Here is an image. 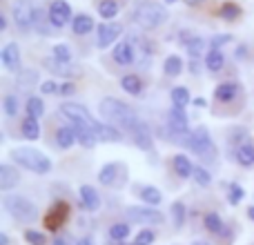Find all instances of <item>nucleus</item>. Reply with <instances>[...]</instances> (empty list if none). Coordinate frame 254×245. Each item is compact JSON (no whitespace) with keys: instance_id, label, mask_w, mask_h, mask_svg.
I'll return each instance as SVG.
<instances>
[{"instance_id":"13","label":"nucleus","mask_w":254,"mask_h":245,"mask_svg":"<svg viewBox=\"0 0 254 245\" xmlns=\"http://www.w3.org/2000/svg\"><path fill=\"white\" fill-rule=\"evenodd\" d=\"M131 140H134V145L138 149H143V152H152L154 149V134L152 129H149V125L145 121H138L136 122V127L129 131Z\"/></svg>"},{"instance_id":"8","label":"nucleus","mask_w":254,"mask_h":245,"mask_svg":"<svg viewBox=\"0 0 254 245\" xmlns=\"http://www.w3.org/2000/svg\"><path fill=\"white\" fill-rule=\"evenodd\" d=\"M125 216H127V221H131V223H140V225H158V223H163V214L152 205H147V207L129 205V207H125Z\"/></svg>"},{"instance_id":"57","label":"nucleus","mask_w":254,"mask_h":245,"mask_svg":"<svg viewBox=\"0 0 254 245\" xmlns=\"http://www.w3.org/2000/svg\"><path fill=\"white\" fill-rule=\"evenodd\" d=\"M248 216H250V221L254 223V205H250V207H248Z\"/></svg>"},{"instance_id":"47","label":"nucleus","mask_w":254,"mask_h":245,"mask_svg":"<svg viewBox=\"0 0 254 245\" xmlns=\"http://www.w3.org/2000/svg\"><path fill=\"white\" fill-rule=\"evenodd\" d=\"M58 89H61V85L56 83V80H45V83H40V92L43 94H58Z\"/></svg>"},{"instance_id":"49","label":"nucleus","mask_w":254,"mask_h":245,"mask_svg":"<svg viewBox=\"0 0 254 245\" xmlns=\"http://www.w3.org/2000/svg\"><path fill=\"white\" fill-rule=\"evenodd\" d=\"M234 56H237V61H246L248 58V45H239L237 52H234Z\"/></svg>"},{"instance_id":"23","label":"nucleus","mask_w":254,"mask_h":245,"mask_svg":"<svg viewBox=\"0 0 254 245\" xmlns=\"http://www.w3.org/2000/svg\"><path fill=\"white\" fill-rule=\"evenodd\" d=\"M40 119H34V116H25L20 122V134L22 138L27 140H38L40 138Z\"/></svg>"},{"instance_id":"16","label":"nucleus","mask_w":254,"mask_h":245,"mask_svg":"<svg viewBox=\"0 0 254 245\" xmlns=\"http://www.w3.org/2000/svg\"><path fill=\"white\" fill-rule=\"evenodd\" d=\"M78 196H80V205L85 212H98L101 210V194L94 185H80L78 187Z\"/></svg>"},{"instance_id":"1","label":"nucleus","mask_w":254,"mask_h":245,"mask_svg":"<svg viewBox=\"0 0 254 245\" xmlns=\"http://www.w3.org/2000/svg\"><path fill=\"white\" fill-rule=\"evenodd\" d=\"M58 110H61L63 119H67L69 122H83V125H87L92 131H96L98 140H105V143H121V140H123V131H121L119 127L110 125V122H105V121H98L96 116L89 114V110H85L80 103H63Z\"/></svg>"},{"instance_id":"45","label":"nucleus","mask_w":254,"mask_h":245,"mask_svg":"<svg viewBox=\"0 0 254 245\" xmlns=\"http://www.w3.org/2000/svg\"><path fill=\"white\" fill-rule=\"evenodd\" d=\"M34 83H38V74H36V71L27 69V71H22V74H18V85H20V87H27V85H34Z\"/></svg>"},{"instance_id":"5","label":"nucleus","mask_w":254,"mask_h":245,"mask_svg":"<svg viewBox=\"0 0 254 245\" xmlns=\"http://www.w3.org/2000/svg\"><path fill=\"white\" fill-rule=\"evenodd\" d=\"M2 205L18 223L29 225V223H36V219H38V207L27 196H20V194H9V196H4Z\"/></svg>"},{"instance_id":"46","label":"nucleus","mask_w":254,"mask_h":245,"mask_svg":"<svg viewBox=\"0 0 254 245\" xmlns=\"http://www.w3.org/2000/svg\"><path fill=\"white\" fill-rule=\"evenodd\" d=\"M230 40H232V36H230V34H216V36H212V38H210V49L225 47Z\"/></svg>"},{"instance_id":"15","label":"nucleus","mask_w":254,"mask_h":245,"mask_svg":"<svg viewBox=\"0 0 254 245\" xmlns=\"http://www.w3.org/2000/svg\"><path fill=\"white\" fill-rule=\"evenodd\" d=\"M112 58H114L116 65H131L136 61V49L131 40H121V43L114 45V52H112Z\"/></svg>"},{"instance_id":"38","label":"nucleus","mask_w":254,"mask_h":245,"mask_svg":"<svg viewBox=\"0 0 254 245\" xmlns=\"http://www.w3.org/2000/svg\"><path fill=\"white\" fill-rule=\"evenodd\" d=\"M25 112H27V116L40 119V116L45 114V101L40 96H29L25 103Z\"/></svg>"},{"instance_id":"33","label":"nucleus","mask_w":254,"mask_h":245,"mask_svg":"<svg viewBox=\"0 0 254 245\" xmlns=\"http://www.w3.org/2000/svg\"><path fill=\"white\" fill-rule=\"evenodd\" d=\"M119 11H121L119 0H101V2H98V16H101L103 20H112V18H116Z\"/></svg>"},{"instance_id":"12","label":"nucleus","mask_w":254,"mask_h":245,"mask_svg":"<svg viewBox=\"0 0 254 245\" xmlns=\"http://www.w3.org/2000/svg\"><path fill=\"white\" fill-rule=\"evenodd\" d=\"M69 216V205L65 201H56L52 207H49L47 216H45V228L52 230V232H58L63 228V223Z\"/></svg>"},{"instance_id":"39","label":"nucleus","mask_w":254,"mask_h":245,"mask_svg":"<svg viewBox=\"0 0 254 245\" xmlns=\"http://www.w3.org/2000/svg\"><path fill=\"white\" fill-rule=\"evenodd\" d=\"M192 179H194V183H196L198 187H210V183H212V174H210V170H205L203 165H194Z\"/></svg>"},{"instance_id":"9","label":"nucleus","mask_w":254,"mask_h":245,"mask_svg":"<svg viewBox=\"0 0 254 245\" xmlns=\"http://www.w3.org/2000/svg\"><path fill=\"white\" fill-rule=\"evenodd\" d=\"M123 34V25L121 22H112V20H105L103 25H98L96 29V47L98 49H107L116 43Z\"/></svg>"},{"instance_id":"43","label":"nucleus","mask_w":254,"mask_h":245,"mask_svg":"<svg viewBox=\"0 0 254 245\" xmlns=\"http://www.w3.org/2000/svg\"><path fill=\"white\" fill-rule=\"evenodd\" d=\"M25 241L29 245H47V234L40 230H25Z\"/></svg>"},{"instance_id":"44","label":"nucleus","mask_w":254,"mask_h":245,"mask_svg":"<svg viewBox=\"0 0 254 245\" xmlns=\"http://www.w3.org/2000/svg\"><path fill=\"white\" fill-rule=\"evenodd\" d=\"M243 198H246V189H243L239 183H232V185H230V192H228L230 205H239Z\"/></svg>"},{"instance_id":"6","label":"nucleus","mask_w":254,"mask_h":245,"mask_svg":"<svg viewBox=\"0 0 254 245\" xmlns=\"http://www.w3.org/2000/svg\"><path fill=\"white\" fill-rule=\"evenodd\" d=\"M183 145L192 154L203 156V158L210 156V154L214 152V143H212V136H210V131H207V127H196V129H192L188 136H185Z\"/></svg>"},{"instance_id":"7","label":"nucleus","mask_w":254,"mask_h":245,"mask_svg":"<svg viewBox=\"0 0 254 245\" xmlns=\"http://www.w3.org/2000/svg\"><path fill=\"white\" fill-rule=\"evenodd\" d=\"M127 165L125 163H119V161H112V163H105V165L101 167V172H98V181H101V185H105V187H123L125 181H127Z\"/></svg>"},{"instance_id":"51","label":"nucleus","mask_w":254,"mask_h":245,"mask_svg":"<svg viewBox=\"0 0 254 245\" xmlns=\"http://www.w3.org/2000/svg\"><path fill=\"white\" fill-rule=\"evenodd\" d=\"M194 107H205L207 105V101H205V98H201V96H198V98H194Z\"/></svg>"},{"instance_id":"14","label":"nucleus","mask_w":254,"mask_h":245,"mask_svg":"<svg viewBox=\"0 0 254 245\" xmlns=\"http://www.w3.org/2000/svg\"><path fill=\"white\" fill-rule=\"evenodd\" d=\"M0 62L7 71H20V47L18 43H7L0 52Z\"/></svg>"},{"instance_id":"55","label":"nucleus","mask_w":254,"mask_h":245,"mask_svg":"<svg viewBox=\"0 0 254 245\" xmlns=\"http://www.w3.org/2000/svg\"><path fill=\"white\" fill-rule=\"evenodd\" d=\"M0 245H9V239H7L4 232H0Z\"/></svg>"},{"instance_id":"21","label":"nucleus","mask_w":254,"mask_h":245,"mask_svg":"<svg viewBox=\"0 0 254 245\" xmlns=\"http://www.w3.org/2000/svg\"><path fill=\"white\" fill-rule=\"evenodd\" d=\"M172 165H174V172L181 176V179H192L194 163L190 161L188 154H176V156L172 158Z\"/></svg>"},{"instance_id":"3","label":"nucleus","mask_w":254,"mask_h":245,"mask_svg":"<svg viewBox=\"0 0 254 245\" xmlns=\"http://www.w3.org/2000/svg\"><path fill=\"white\" fill-rule=\"evenodd\" d=\"M134 22L140 27V29H158L163 27L167 20H170V11H167L165 4L154 2V0H143V2L136 4L134 13H131Z\"/></svg>"},{"instance_id":"52","label":"nucleus","mask_w":254,"mask_h":245,"mask_svg":"<svg viewBox=\"0 0 254 245\" xmlns=\"http://www.w3.org/2000/svg\"><path fill=\"white\" fill-rule=\"evenodd\" d=\"M76 245H94V241H92V237H83V239H78Z\"/></svg>"},{"instance_id":"25","label":"nucleus","mask_w":254,"mask_h":245,"mask_svg":"<svg viewBox=\"0 0 254 245\" xmlns=\"http://www.w3.org/2000/svg\"><path fill=\"white\" fill-rule=\"evenodd\" d=\"M203 65H205L207 71L216 74V71H221L225 67V54L221 52V49H210V52L205 54V61H203Z\"/></svg>"},{"instance_id":"4","label":"nucleus","mask_w":254,"mask_h":245,"mask_svg":"<svg viewBox=\"0 0 254 245\" xmlns=\"http://www.w3.org/2000/svg\"><path fill=\"white\" fill-rule=\"evenodd\" d=\"M9 158L18 167L31 172V174H49L52 172V158L36 147H16L9 152Z\"/></svg>"},{"instance_id":"2","label":"nucleus","mask_w":254,"mask_h":245,"mask_svg":"<svg viewBox=\"0 0 254 245\" xmlns=\"http://www.w3.org/2000/svg\"><path fill=\"white\" fill-rule=\"evenodd\" d=\"M98 114H101V119L105 122L119 127L121 131H127V134H129L136 127V122L140 121L138 114L134 112V107L123 103L121 98H114V96H107L98 103Z\"/></svg>"},{"instance_id":"17","label":"nucleus","mask_w":254,"mask_h":245,"mask_svg":"<svg viewBox=\"0 0 254 245\" xmlns=\"http://www.w3.org/2000/svg\"><path fill=\"white\" fill-rule=\"evenodd\" d=\"M20 183V172L11 163H2L0 165V192H9Z\"/></svg>"},{"instance_id":"31","label":"nucleus","mask_w":254,"mask_h":245,"mask_svg":"<svg viewBox=\"0 0 254 245\" xmlns=\"http://www.w3.org/2000/svg\"><path fill=\"white\" fill-rule=\"evenodd\" d=\"M121 87H123L127 94H131V96H138V94L143 92V80H140L138 74H125L123 78H121Z\"/></svg>"},{"instance_id":"53","label":"nucleus","mask_w":254,"mask_h":245,"mask_svg":"<svg viewBox=\"0 0 254 245\" xmlns=\"http://www.w3.org/2000/svg\"><path fill=\"white\" fill-rule=\"evenodd\" d=\"M188 7H198V4H203V0H183Z\"/></svg>"},{"instance_id":"27","label":"nucleus","mask_w":254,"mask_h":245,"mask_svg":"<svg viewBox=\"0 0 254 245\" xmlns=\"http://www.w3.org/2000/svg\"><path fill=\"white\" fill-rule=\"evenodd\" d=\"M183 58L179 56V54H170V56L163 61V71H165V76H170V78H176V76L183 74Z\"/></svg>"},{"instance_id":"24","label":"nucleus","mask_w":254,"mask_h":245,"mask_svg":"<svg viewBox=\"0 0 254 245\" xmlns=\"http://www.w3.org/2000/svg\"><path fill=\"white\" fill-rule=\"evenodd\" d=\"M234 156H237V163L241 167H252L254 165V143L248 138L246 143H241L237 147V154H234Z\"/></svg>"},{"instance_id":"22","label":"nucleus","mask_w":254,"mask_h":245,"mask_svg":"<svg viewBox=\"0 0 254 245\" xmlns=\"http://www.w3.org/2000/svg\"><path fill=\"white\" fill-rule=\"evenodd\" d=\"M94 29V18L89 13H76L74 20H71V31L76 36H87Z\"/></svg>"},{"instance_id":"56","label":"nucleus","mask_w":254,"mask_h":245,"mask_svg":"<svg viewBox=\"0 0 254 245\" xmlns=\"http://www.w3.org/2000/svg\"><path fill=\"white\" fill-rule=\"evenodd\" d=\"M4 29H7V18L0 16V31H4Z\"/></svg>"},{"instance_id":"32","label":"nucleus","mask_w":254,"mask_h":245,"mask_svg":"<svg viewBox=\"0 0 254 245\" xmlns=\"http://www.w3.org/2000/svg\"><path fill=\"white\" fill-rule=\"evenodd\" d=\"M203 225L210 234H225V225H223V219H221L216 212H207L203 216Z\"/></svg>"},{"instance_id":"29","label":"nucleus","mask_w":254,"mask_h":245,"mask_svg":"<svg viewBox=\"0 0 254 245\" xmlns=\"http://www.w3.org/2000/svg\"><path fill=\"white\" fill-rule=\"evenodd\" d=\"M49 27H54L52 20H49V11H45L43 7H38V4H36V7H34V29L38 31V34L47 36L49 34Z\"/></svg>"},{"instance_id":"34","label":"nucleus","mask_w":254,"mask_h":245,"mask_svg":"<svg viewBox=\"0 0 254 245\" xmlns=\"http://www.w3.org/2000/svg\"><path fill=\"white\" fill-rule=\"evenodd\" d=\"M170 212H172V223H174V228L181 230L185 225V219H188V207H185V203L174 201L170 207Z\"/></svg>"},{"instance_id":"40","label":"nucleus","mask_w":254,"mask_h":245,"mask_svg":"<svg viewBox=\"0 0 254 245\" xmlns=\"http://www.w3.org/2000/svg\"><path fill=\"white\" fill-rule=\"evenodd\" d=\"M18 107H20V101H18L16 94H7V96L2 98V110H4V116L13 119V116L18 114Z\"/></svg>"},{"instance_id":"36","label":"nucleus","mask_w":254,"mask_h":245,"mask_svg":"<svg viewBox=\"0 0 254 245\" xmlns=\"http://www.w3.org/2000/svg\"><path fill=\"white\" fill-rule=\"evenodd\" d=\"M170 98H172V105L174 107H188L190 103H192V98H190V89L183 87V85H179V87L172 89Z\"/></svg>"},{"instance_id":"37","label":"nucleus","mask_w":254,"mask_h":245,"mask_svg":"<svg viewBox=\"0 0 254 245\" xmlns=\"http://www.w3.org/2000/svg\"><path fill=\"white\" fill-rule=\"evenodd\" d=\"M241 16V7L237 2H223L219 7V18L225 22H234L237 18Z\"/></svg>"},{"instance_id":"28","label":"nucleus","mask_w":254,"mask_h":245,"mask_svg":"<svg viewBox=\"0 0 254 245\" xmlns=\"http://www.w3.org/2000/svg\"><path fill=\"white\" fill-rule=\"evenodd\" d=\"M138 196L143 198L145 205H161L163 203V192L158 187H154V185H143V187H138Z\"/></svg>"},{"instance_id":"48","label":"nucleus","mask_w":254,"mask_h":245,"mask_svg":"<svg viewBox=\"0 0 254 245\" xmlns=\"http://www.w3.org/2000/svg\"><path fill=\"white\" fill-rule=\"evenodd\" d=\"M74 92H76V85L74 83H63L61 89H58V94H61V96H71Z\"/></svg>"},{"instance_id":"41","label":"nucleus","mask_w":254,"mask_h":245,"mask_svg":"<svg viewBox=\"0 0 254 245\" xmlns=\"http://www.w3.org/2000/svg\"><path fill=\"white\" fill-rule=\"evenodd\" d=\"M52 56L56 58V61H61V62H71V49L67 47V45H63V43H58V45H54L52 47Z\"/></svg>"},{"instance_id":"42","label":"nucleus","mask_w":254,"mask_h":245,"mask_svg":"<svg viewBox=\"0 0 254 245\" xmlns=\"http://www.w3.org/2000/svg\"><path fill=\"white\" fill-rule=\"evenodd\" d=\"M154 241H156V234H154L149 228H143L134 239H131V245H152Z\"/></svg>"},{"instance_id":"35","label":"nucleus","mask_w":254,"mask_h":245,"mask_svg":"<svg viewBox=\"0 0 254 245\" xmlns=\"http://www.w3.org/2000/svg\"><path fill=\"white\" fill-rule=\"evenodd\" d=\"M110 239L112 241H116V243H125L127 239H129V223H127V221H121V223H114L110 228Z\"/></svg>"},{"instance_id":"19","label":"nucleus","mask_w":254,"mask_h":245,"mask_svg":"<svg viewBox=\"0 0 254 245\" xmlns=\"http://www.w3.org/2000/svg\"><path fill=\"white\" fill-rule=\"evenodd\" d=\"M239 94V85L232 83V80H225V83H219L214 87V98L219 103H232Z\"/></svg>"},{"instance_id":"50","label":"nucleus","mask_w":254,"mask_h":245,"mask_svg":"<svg viewBox=\"0 0 254 245\" xmlns=\"http://www.w3.org/2000/svg\"><path fill=\"white\" fill-rule=\"evenodd\" d=\"M198 69H201V62H198V58H192V61H190V71H192V74H198Z\"/></svg>"},{"instance_id":"10","label":"nucleus","mask_w":254,"mask_h":245,"mask_svg":"<svg viewBox=\"0 0 254 245\" xmlns=\"http://www.w3.org/2000/svg\"><path fill=\"white\" fill-rule=\"evenodd\" d=\"M47 11H49V20H52V25L56 27V29H63L65 25H69V22L74 20V16H71V4L67 2V0H52Z\"/></svg>"},{"instance_id":"26","label":"nucleus","mask_w":254,"mask_h":245,"mask_svg":"<svg viewBox=\"0 0 254 245\" xmlns=\"http://www.w3.org/2000/svg\"><path fill=\"white\" fill-rule=\"evenodd\" d=\"M74 143H78L76 140V131H74V125H65V127H58L56 129V145L61 149H69Z\"/></svg>"},{"instance_id":"54","label":"nucleus","mask_w":254,"mask_h":245,"mask_svg":"<svg viewBox=\"0 0 254 245\" xmlns=\"http://www.w3.org/2000/svg\"><path fill=\"white\" fill-rule=\"evenodd\" d=\"M54 245H69V243H67L65 237H56V239H54Z\"/></svg>"},{"instance_id":"20","label":"nucleus","mask_w":254,"mask_h":245,"mask_svg":"<svg viewBox=\"0 0 254 245\" xmlns=\"http://www.w3.org/2000/svg\"><path fill=\"white\" fill-rule=\"evenodd\" d=\"M181 43L185 45V49H188L190 58H198L203 52V45H205V40L201 38V36H194V34H188V31H181Z\"/></svg>"},{"instance_id":"30","label":"nucleus","mask_w":254,"mask_h":245,"mask_svg":"<svg viewBox=\"0 0 254 245\" xmlns=\"http://www.w3.org/2000/svg\"><path fill=\"white\" fill-rule=\"evenodd\" d=\"M43 65L47 67L54 76H63V78H69L71 71H74V69H71V62H61V61H56L54 56L52 58H45Z\"/></svg>"},{"instance_id":"58","label":"nucleus","mask_w":254,"mask_h":245,"mask_svg":"<svg viewBox=\"0 0 254 245\" xmlns=\"http://www.w3.org/2000/svg\"><path fill=\"white\" fill-rule=\"evenodd\" d=\"M176 2V0H165V4H174Z\"/></svg>"},{"instance_id":"59","label":"nucleus","mask_w":254,"mask_h":245,"mask_svg":"<svg viewBox=\"0 0 254 245\" xmlns=\"http://www.w3.org/2000/svg\"><path fill=\"white\" fill-rule=\"evenodd\" d=\"M194 245H207V243H194Z\"/></svg>"},{"instance_id":"11","label":"nucleus","mask_w":254,"mask_h":245,"mask_svg":"<svg viewBox=\"0 0 254 245\" xmlns=\"http://www.w3.org/2000/svg\"><path fill=\"white\" fill-rule=\"evenodd\" d=\"M13 22L20 31H29L34 27V4L29 0H16L13 4Z\"/></svg>"},{"instance_id":"18","label":"nucleus","mask_w":254,"mask_h":245,"mask_svg":"<svg viewBox=\"0 0 254 245\" xmlns=\"http://www.w3.org/2000/svg\"><path fill=\"white\" fill-rule=\"evenodd\" d=\"M71 125H74L76 140H78V145L92 149V147H96V143H101V140H98V136H96V131H92L87 125H83V122H71Z\"/></svg>"}]
</instances>
